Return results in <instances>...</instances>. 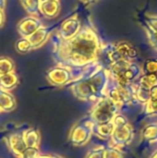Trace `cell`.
Listing matches in <instances>:
<instances>
[{
    "label": "cell",
    "instance_id": "obj_1",
    "mask_svg": "<svg viewBox=\"0 0 157 158\" xmlns=\"http://www.w3.org/2000/svg\"><path fill=\"white\" fill-rule=\"evenodd\" d=\"M53 49L52 56L58 66L70 69L83 68L95 62L100 49L95 31L84 27L71 39L62 40L57 33L50 35Z\"/></svg>",
    "mask_w": 157,
    "mask_h": 158
},
{
    "label": "cell",
    "instance_id": "obj_2",
    "mask_svg": "<svg viewBox=\"0 0 157 158\" xmlns=\"http://www.w3.org/2000/svg\"><path fill=\"white\" fill-rule=\"evenodd\" d=\"M108 76L100 65L93 62L83 67L81 75L67 86L81 101L98 102L106 96Z\"/></svg>",
    "mask_w": 157,
    "mask_h": 158
},
{
    "label": "cell",
    "instance_id": "obj_3",
    "mask_svg": "<svg viewBox=\"0 0 157 158\" xmlns=\"http://www.w3.org/2000/svg\"><path fill=\"white\" fill-rule=\"evenodd\" d=\"M118 106L116 105L107 96L96 102V105L92 109L89 119L93 124H105L113 121L114 118L118 112Z\"/></svg>",
    "mask_w": 157,
    "mask_h": 158
},
{
    "label": "cell",
    "instance_id": "obj_4",
    "mask_svg": "<svg viewBox=\"0 0 157 158\" xmlns=\"http://www.w3.org/2000/svg\"><path fill=\"white\" fill-rule=\"evenodd\" d=\"M83 68L70 69L63 66H56L47 70L45 76L50 84L55 86H64L77 79Z\"/></svg>",
    "mask_w": 157,
    "mask_h": 158
},
{
    "label": "cell",
    "instance_id": "obj_5",
    "mask_svg": "<svg viewBox=\"0 0 157 158\" xmlns=\"http://www.w3.org/2000/svg\"><path fill=\"white\" fill-rule=\"evenodd\" d=\"M93 134V122L87 118H83L77 122L69 132V142L74 146H82L86 144Z\"/></svg>",
    "mask_w": 157,
    "mask_h": 158
},
{
    "label": "cell",
    "instance_id": "obj_6",
    "mask_svg": "<svg viewBox=\"0 0 157 158\" xmlns=\"http://www.w3.org/2000/svg\"><path fill=\"white\" fill-rule=\"evenodd\" d=\"M112 146L115 148L124 147L130 143L133 138V131L129 123L121 126H115L113 134L111 135Z\"/></svg>",
    "mask_w": 157,
    "mask_h": 158
},
{
    "label": "cell",
    "instance_id": "obj_7",
    "mask_svg": "<svg viewBox=\"0 0 157 158\" xmlns=\"http://www.w3.org/2000/svg\"><path fill=\"white\" fill-rule=\"evenodd\" d=\"M81 21L74 16L65 19L59 26L56 33L62 40H69L81 31Z\"/></svg>",
    "mask_w": 157,
    "mask_h": 158
},
{
    "label": "cell",
    "instance_id": "obj_8",
    "mask_svg": "<svg viewBox=\"0 0 157 158\" xmlns=\"http://www.w3.org/2000/svg\"><path fill=\"white\" fill-rule=\"evenodd\" d=\"M41 26H43V24L39 18L34 16H29L22 19L18 23L17 31L22 38H29Z\"/></svg>",
    "mask_w": 157,
    "mask_h": 158
},
{
    "label": "cell",
    "instance_id": "obj_9",
    "mask_svg": "<svg viewBox=\"0 0 157 158\" xmlns=\"http://www.w3.org/2000/svg\"><path fill=\"white\" fill-rule=\"evenodd\" d=\"M53 28L51 26H41L34 33H32L28 39L32 45L33 49H37L43 45L50 38Z\"/></svg>",
    "mask_w": 157,
    "mask_h": 158
},
{
    "label": "cell",
    "instance_id": "obj_10",
    "mask_svg": "<svg viewBox=\"0 0 157 158\" xmlns=\"http://www.w3.org/2000/svg\"><path fill=\"white\" fill-rule=\"evenodd\" d=\"M6 143H7V146L9 150L18 157L27 148L22 133H13L9 135L6 138Z\"/></svg>",
    "mask_w": 157,
    "mask_h": 158
},
{
    "label": "cell",
    "instance_id": "obj_11",
    "mask_svg": "<svg viewBox=\"0 0 157 158\" xmlns=\"http://www.w3.org/2000/svg\"><path fill=\"white\" fill-rule=\"evenodd\" d=\"M61 9V4L58 0L42 1L40 4V10L42 16L46 19H54L58 16Z\"/></svg>",
    "mask_w": 157,
    "mask_h": 158
},
{
    "label": "cell",
    "instance_id": "obj_12",
    "mask_svg": "<svg viewBox=\"0 0 157 158\" xmlns=\"http://www.w3.org/2000/svg\"><path fill=\"white\" fill-rule=\"evenodd\" d=\"M16 108V100L14 96L0 88V109L3 112H10Z\"/></svg>",
    "mask_w": 157,
    "mask_h": 158
},
{
    "label": "cell",
    "instance_id": "obj_13",
    "mask_svg": "<svg viewBox=\"0 0 157 158\" xmlns=\"http://www.w3.org/2000/svg\"><path fill=\"white\" fill-rule=\"evenodd\" d=\"M114 130L115 125L113 121L105 124H93V134H95L96 136L103 139L110 138Z\"/></svg>",
    "mask_w": 157,
    "mask_h": 158
},
{
    "label": "cell",
    "instance_id": "obj_14",
    "mask_svg": "<svg viewBox=\"0 0 157 158\" xmlns=\"http://www.w3.org/2000/svg\"><path fill=\"white\" fill-rule=\"evenodd\" d=\"M27 147H39L41 142V134L38 130L31 128L22 132Z\"/></svg>",
    "mask_w": 157,
    "mask_h": 158
},
{
    "label": "cell",
    "instance_id": "obj_15",
    "mask_svg": "<svg viewBox=\"0 0 157 158\" xmlns=\"http://www.w3.org/2000/svg\"><path fill=\"white\" fill-rule=\"evenodd\" d=\"M18 83L19 78L15 71L0 76V88L6 92L13 90L18 85Z\"/></svg>",
    "mask_w": 157,
    "mask_h": 158
},
{
    "label": "cell",
    "instance_id": "obj_16",
    "mask_svg": "<svg viewBox=\"0 0 157 158\" xmlns=\"http://www.w3.org/2000/svg\"><path fill=\"white\" fill-rule=\"evenodd\" d=\"M116 51L118 55L119 59L128 60V59L133 58L137 56V51L128 43H120L117 46Z\"/></svg>",
    "mask_w": 157,
    "mask_h": 158
},
{
    "label": "cell",
    "instance_id": "obj_17",
    "mask_svg": "<svg viewBox=\"0 0 157 158\" xmlns=\"http://www.w3.org/2000/svg\"><path fill=\"white\" fill-rule=\"evenodd\" d=\"M20 4L25 11L30 14V16H34L37 18L42 16L40 10L41 0H20Z\"/></svg>",
    "mask_w": 157,
    "mask_h": 158
},
{
    "label": "cell",
    "instance_id": "obj_18",
    "mask_svg": "<svg viewBox=\"0 0 157 158\" xmlns=\"http://www.w3.org/2000/svg\"><path fill=\"white\" fill-rule=\"evenodd\" d=\"M139 86L150 90L154 86L157 85V75L156 74H144L141 76L138 80V84Z\"/></svg>",
    "mask_w": 157,
    "mask_h": 158
},
{
    "label": "cell",
    "instance_id": "obj_19",
    "mask_svg": "<svg viewBox=\"0 0 157 158\" xmlns=\"http://www.w3.org/2000/svg\"><path fill=\"white\" fill-rule=\"evenodd\" d=\"M15 71V64L13 60L6 56L0 57V76L14 72Z\"/></svg>",
    "mask_w": 157,
    "mask_h": 158
},
{
    "label": "cell",
    "instance_id": "obj_20",
    "mask_svg": "<svg viewBox=\"0 0 157 158\" xmlns=\"http://www.w3.org/2000/svg\"><path fill=\"white\" fill-rule=\"evenodd\" d=\"M143 137L149 143L157 141V124H150L143 131Z\"/></svg>",
    "mask_w": 157,
    "mask_h": 158
},
{
    "label": "cell",
    "instance_id": "obj_21",
    "mask_svg": "<svg viewBox=\"0 0 157 158\" xmlns=\"http://www.w3.org/2000/svg\"><path fill=\"white\" fill-rule=\"evenodd\" d=\"M135 99L136 101L145 105L150 100V90L135 84Z\"/></svg>",
    "mask_w": 157,
    "mask_h": 158
},
{
    "label": "cell",
    "instance_id": "obj_22",
    "mask_svg": "<svg viewBox=\"0 0 157 158\" xmlns=\"http://www.w3.org/2000/svg\"><path fill=\"white\" fill-rule=\"evenodd\" d=\"M15 49L20 54H26V53H29L31 50H33L32 45L30 43L29 39L28 38H22V37L16 42Z\"/></svg>",
    "mask_w": 157,
    "mask_h": 158
},
{
    "label": "cell",
    "instance_id": "obj_23",
    "mask_svg": "<svg viewBox=\"0 0 157 158\" xmlns=\"http://www.w3.org/2000/svg\"><path fill=\"white\" fill-rule=\"evenodd\" d=\"M143 69L145 74H156L157 75V59L146 60Z\"/></svg>",
    "mask_w": 157,
    "mask_h": 158
},
{
    "label": "cell",
    "instance_id": "obj_24",
    "mask_svg": "<svg viewBox=\"0 0 157 158\" xmlns=\"http://www.w3.org/2000/svg\"><path fill=\"white\" fill-rule=\"evenodd\" d=\"M39 155V147H27L18 158H36Z\"/></svg>",
    "mask_w": 157,
    "mask_h": 158
},
{
    "label": "cell",
    "instance_id": "obj_25",
    "mask_svg": "<svg viewBox=\"0 0 157 158\" xmlns=\"http://www.w3.org/2000/svg\"><path fill=\"white\" fill-rule=\"evenodd\" d=\"M85 158H105V148L97 147L88 152Z\"/></svg>",
    "mask_w": 157,
    "mask_h": 158
},
{
    "label": "cell",
    "instance_id": "obj_26",
    "mask_svg": "<svg viewBox=\"0 0 157 158\" xmlns=\"http://www.w3.org/2000/svg\"><path fill=\"white\" fill-rule=\"evenodd\" d=\"M144 114L147 116L157 115V101L149 100L144 105Z\"/></svg>",
    "mask_w": 157,
    "mask_h": 158
},
{
    "label": "cell",
    "instance_id": "obj_27",
    "mask_svg": "<svg viewBox=\"0 0 157 158\" xmlns=\"http://www.w3.org/2000/svg\"><path fill=\"white\" fill-rule=\"evenodd\" d=\"M105 158H123L122 153L113 146L105 148Z\"/></svg>",
    "mask_w": 157,
    "mask_h": 158
},
{
    "label": "cell",
    "instance_id": "obj_28",
    "mask_svg": "<svg viewBox=\"0 0 157 158\" xmlns=\"http://www.w3.org/2000/svg\"><path fill=\"white\" fill-rule=\"evenodd\" d=\"M150 100L157 101V85L150 89Z\"/></svg>",
    "mask_w": 157,
    "mask_h": 158
},
{
    "label": "cell",
    "instance_id": "obj_29",
    "mask_svg": "<svg viewBox=\"0 0 157 158\" xmlns=\"http://www.w3.org/2000/svg\"><path fill=\"white\" fill-rule=\"evenodd\" d=\"M5 20H6L5 12H4V10L0 9V28L3 27V25H4V23H5Z\"/></svg>",
    "mask_w": 157,
    "mask_h": 158
},
{
    "label": "cell",
    "instance_id": "obj_30",
    "mask_svg": "<svg viewBox=\"0 0 157 158\" xmlns=\"http://www.w3.org/2000/svg\"><path fill=\"white\" fill-rule=\"evenodd\" d=\"M6 5V0H0V9L4 10Z\"/></svg>",
    "mask_w": 157,
    "mask_h": 158
},
{
    "label": "cell",
    "instance_id": "obj_31",
    "mask_svg": "<svg viewBox=\"0 0 157 158\" xmlns=\"http://www.w3.org/2000/svg\"><path fill=\"white\" fill-rule=\"evenodd\" d=\"M50 155H43V156H41V155H39L36 158H50Z\"/></svg>",
    "mask_w": 157,
    "mask_h": 158
},
{
    "label": "cell",
    "instance_id": "obj_32",
    "mask_svg": "<svg viewBox=\"0 0 157 158\" xmlns=\"http://www.w3.org/2000/svg\"><path fill=\"white\" fill-rule=\"evenodd\" d=\"M151 158H157V151L155 153V154H154V155H153V156H152V157Z\"/></svg>",
    "mask_w": 157,
    "mask_h": 158
},
{
    "label": "cell",
    "instance_id": "obj_33",
    "mask_svg": "<svg viewBox=\"0 0 157 158\" xmlns=\"http://www.w3.org/2000/svg\"><path fill=\"white\" fill-rule=\"evenodd\" d=\"M50 158H62V157H59V156H51Z\"/></svg>",
    "mask_w": 157,
    "mask_h": 158
},
{
    "label": "cell",
    "instance_id": "obj_34",
    "mask_svg": "<svg viewBox=\"0 0 157 158\" xmlns=\"http://www.w3.org/2000/svg\"><path fill=\"white\" fill-rule=\"evenodd\" d=\"M82 1H84V2H89V1H92V0H82Z\"/></svg>",
    "mask_w": 157,
    "mask_h": 158
},
{
    "label": "cell",
    "instance_id": "obj_35",
    "mask_svg": "<svg viewBox=\"0 0 157 158\" xmlns=\"http://www.w3.org/2000/svg\"><path fill=\"white\" fill-rule=\"evenodd\" d=\"M42 1H47V0H41V2H42ZM58 1H60V0H58Z\"/></svg>",
    "mask_w": 157,
    "mask_h": 158
},
{
    "label": "cell",
    "instance_id": "obj_36",
    "mask_svg": "<svg viewBox=\"0 0 157 158\" xmlns=\"http://www.w3.org/2000/svg\"><path fill=\"white\" fill-rule=\"evenodd\" d=\"M1 112H2V111H1V109H0V113H1Z\"/></svg>",
    "mask_w": 157,
    "mask_h": 158
}]
</instances>
